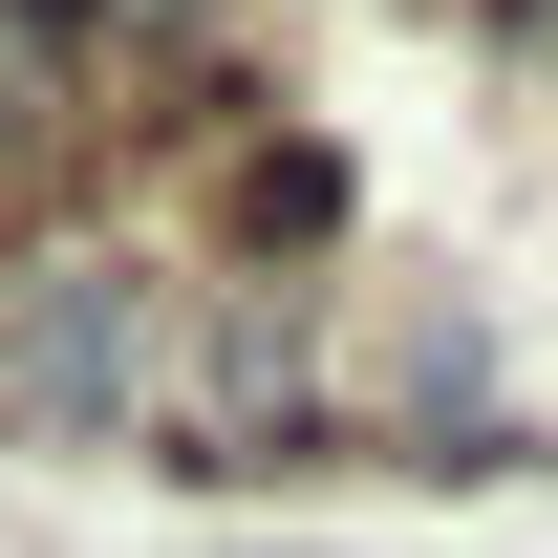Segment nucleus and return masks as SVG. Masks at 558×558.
<instances>
[{
  "instance_id": "1",
  "label": "nucleus",
  "mask_w": 558,
  "mask_h": 558,
  "mask_svg": "<svg viewBox=\"0 0 558 558\" xmlns=\"http://www.w3.org/2000/svg\"><path fill=\"white\" fill-rule=\"evenodd\" d=\"M194 323H215V279H194V258H130V236H44V258H0V429L150 451L172 387H194Z\"/></svg>"
}]
</instances>
